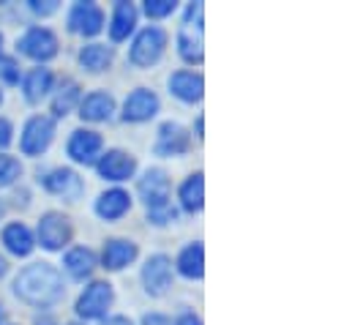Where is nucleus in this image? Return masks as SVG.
<instances>
[{"instance_id": "21", "label": "nucleus", "mask_w": 352, "mask_h": 325, "mask_svg": "<svg viewBox=\"0 0 352 325\" xmlns=\"http://www.w3.org/2000/svg\"><path fill=\"white\" fill-rule=\"evenodd\" d=\"M137 25V11L131 3H118L115 6V14H112V25H109V36L115 41H123Z\"/></svg>"}, {"instance_id": "30", "label": "nucleus", "mask_w": 352, "mask_h": 325, "mask_svg": "<svg viewBox=\"0 0 352 325\" xmlns=\"http://www.w3.org/2000/svg\"><path fill=\"white\" fill-rule=\"evenodd\" d=\"M0 80L11 82V85L19 80V69H16V63L11 58H3L0 61Z\"/></svg>"}, {"instance_id": "8", "label": "nucleus", "mask_w": 352, "mask_h": 325, "mask_svg": "<svg viewBox=\"0 0 352 325\" xmlns=\"http://www.w3.org/2000/svg\"><path fill=\"white\" fill-rule=\"evenodd\" d=\"M52 137H55V123L50 120V118H33V120H28V126H25V134H22V151L28 154V156H36V154H41V151H47V145L52 143Z\"/></svg>"}, {"instance_id": "31", "label": "nucleus", "mask_w": 352, "mask_h": 325, "mask_svg": "<svg viewBox=\"0 0 352 325\" xmlns=\"http://www.w3.org/2000/svg\"><path fill=\"white\" fill-rule=\"evenodd\" d=\"M30 8L36 11V14H55L58 11V3L55 0H30Z\"/></svg>"}, {"instance_id": "37", "label": "nucleus", "mask_w": 352, "mask_h": 325, "mask_svg": "<svg viewBox=\"0 0 352 325\" xmlns=\"http://www.w3.org/2000/svg\"><path fill=\"white\" fill-rule=\"evenodd\" d=\"M3 273H6V260L0 257V276H3Z\"/></svg>"}, {"instance_id": "4", "label": "nucleus", "mask_w": 352, "mask_h": 325, "mask_svg": "<svg viewBox=\"0 0 352 325\" xmlns=\"http://www.w3.org/2000/svg\"><path fill=\"white\" fill-rule=\"evenodd\" d=\"M164 44H167V33L162 28H145L131 47V63L134 66H153L162 58Z\"/></svg>"}, {"instance_id": "10", "label": "nucleus", "mask_w": 352, "mask_h": 325, "mask_svg": "<svg viewBox=\"0 0 352 325\" xmlns=\"http://www.w3.org/2000/svg\"><path fill=\"white\" fill-rule=\"evenodd\" d=\"M104 25V14L96 3H77L69 14V28L82 36H96Z\"/></svg>"}, {"instance_id": "34", "label": "nucleus", "mask_w": 352, "mask_h": 325, "mask_svg": "<svg viewBox=\"0 0 352 325\" xmlns=\"http://www.w3.org/2000/svg\"><path fill=\"white\" fill-rule=\"evenodd\" d=\"M177 325H202V323H199L194 315H183V317L177 320Z\"/></svg>"}, {"instance_id": "33", "label": "nucleus", "mask_w": 352, "mask_h": 325, "mask_svg": "<svg viewBox=\"0 0 352 325\" xmlns=\"http://www.w3.org/2000/svg\"><path fill=\"white\" fill-rule=\"evenodd\" d=\"M142 325H170V320L162 317V315H148V317L142 320Z\"/></svg>"}, {"instance_id": "29", "label": "nucleus", "mask_w": 352, "mask_h": 325, "mask_svg": "<svg viewBox=\"0 0 352 325\" xmlns=\"http://www.w3.org/2000/svg\"><path fill=\"white\" fill-rule=\"evenodd\" d=\"M145 11H148V17H167L175 11V0H148Z\"/></svg>"}, {"instance_id": "26", "label": "nucleus", "mask_w": 352, "mask_h": 325, "mask_svg": "<svg viewBox=\"0 0 352 325\" xmlns=\"http://www.w3.org/2000/svg\"><path fill=\"white\" fill-rule=\"evenodd\" d=\"M80 61L82 66L90 69V72H104L109 63H112V50L104 47V44H90L80 52Z\"/></svg>"}, {"instance_id": "20", "label": "nucleus", "mask_w": 352, "mask_h": 325, "mask_svg": "<svg viewBox=\"0 0 352 325\" xmlns=\"http://www.w3.org/2000/svg\"><path fill=\"white\" fill-rule=\"evenodd\" d=\"M134 257H137V246L131 241H109L104 246V268H109V271H120Z\"/></svg>"}, {"instance_id": "13", "label": "nucleus", "mask_w": 352, "mask_h": 325, "mask_svg": "<svg viewBox=\"0 0 352 325\" xmlns=\"http://www.w3.org/2000/svg\"><path fill=\"white\" fill-rule=\"evenodd\" d=\"M188 151V134L183 126L177 123H164L159 129V143H156V154L162 156H180Z\"/></svg>"}, {"instance_id": "22", "label": "nucleus", "mask_w": 352, "mask_h": 325, "mask_svg": "<svg viewBox=\"0 0 352 325\" xmlns=\"http://www.w3.org/2000/svg\"><path fill=\"white\" fill-rule=\"evenodd\" d=\"M177 268L188 279H202V273H205V251H202V244H191L188 249H183V254L177 260Z\"/></svg>"}, {"instance_id": "14", "label": "nucleus", "mask_w": 352, "mask_h": 325, "mask_svg": "<svg viewBox=\"0 0 352 325\" xmlns=\"http://www.w3.org/2000/svg\"><path fill=\"white\" fill-rule=\"evenodd\" d=\"M134 167H137V162H134L129 154H123V151H109V154L98 162V172H101V178H107V180H129V178L134 175Z\"/></svg>"}, {"instance_id": "23", "label": "nucleus", "mask_w": 352, "mask_h": 325, "mask_svg": "<svg viewBox=\"0 0 352 325\" xmlns=\"http://www.w3.org/2000/svg\"><path fill=\"white\" fill-rule=\"evenodd\" d=\"M93 268H96V257H93V251L85 249V246L72 249V251L66 254V271H69L74 279H85V276H90Z\"/></svg>"}, {"instance_id": "17", "label": "nucleus", "mask_w": 352, "mask_h": 325, "mask_svg": "<svg viewBox=\"0 0 352 325\" xmlns=\"http://www.w3.org/2000/svg\"><path fill=\"white\" fill-rule=\"evenodd\" d=\"M129 205H131L129 194H126V191H120V189H112V191H107V194H101V197H98L96 211H98V216H101V219H120V216L129 211Z\"/></svg>"}, {"instance_id": "16", "label": "nucleus", "mask_w": 352, "mask_h": 325, "mask_svg": "<svg viewBox=\"0 0 352 325\" xmlns=\"http://www.w3.org/2000/svg\"><path fill=\"white\" fill-rule=\"evenodd\" d=\"M170 87H173V93H175L177 98H183V101H199L202 90H205V82L194 72H177L170 80Z\"/></svg>"}, {"instance_id": "32", "label": "nucleus", "mask_w": 352, "mask_h": 325, "mask_svg": "<svg viewBox=\"0 0 352 325\" xmlns=\"http://www.w3.org/2000/svg\"><path fill=\"white\" fill-rule=\"evenodd\" d=\"M11 143V123L0 118V148H6Z\"/></svg>"}, {"instance_id": "19", "label": "nucleus", "mask_w": 352, "mask_h": 325, "mask_svg": "<svg viewBox=\"0 0 352 325\" xmlns=\"http://www.w3.org/2000/svg\"><path fill=\"white\" fill-rule=\"evenodd\" d=\"M3 244H6V249H8L11 254L28 257V254L33 251V235H30V230H28L25 224H8V227L3 230Z\"/></svg>"}, {"instance_id": "42", "label": "nucleus", "mask_w": 352, "mask_h": 325, "mask_svg": "<svg viewBox=\"0 0 352 325\" xmlns=\"http://www.w3.org/2000/svg\"><path fill=\"white\" fill-rule=\"evenodd\" d=\"M0 98H3V96H0Z\"/></svg>"}, {"instance_id": "28", "label": "nucleus", "mask_w": 352, "mask_h": 325, "mask_svg": "<svg viewBox=\"0 0 352 325\" xmlns=\"http://www.w3.org/2000/svg\"><path fill=\"white\" fill-rule=\"evenodd\" d=\"M19 172H22V167H19L16 159H11V156H0V186L14 183V180L19 178Z\"/></svg>"}, {"instance_id": "40", "label": "nucleus", "mask_w": 352, "mask_h": 325, "mask_svg": "<svg viewBox=\"0 0 352 325\" xmlns=\"http://www.w3.org/2000/svg\"><path fill=\"white\" fill-rule=\"evenodd\" d=\"M0 320H3V312H0Z\"/></svg>"}, {"instance_id": "39", "label": "nucleus", "mask_w": 352, "mask_h": 325, "mask_svg": "<svg viewBox=\"0 0 352 325\" xmlns=\"http://www.w3.org/2000/svg\"><path fill=\"white\" fill-rule=\"evenodd\" d=\"M0 47H3V36H0Z\"/></svg>"}, {"instance_id": "1", "label": "nucleus", "mask_w": 352, "mask_h": 325, "mask_svg": "<svg viewBox=\"0 0 352 325\" xmlns=\"http://www.w3.org/2000/svg\"><path fill=\"white\" fill-rule=\"evenodd\" d=\"M14 290L22 301H28L33 306H52L63 298V279L52 265L36 262V265H28L16 276Z\"/></svg>"}, {"instance_id": "35", "label": "nucleus", "mask_w": 352, "mask_h": 325, "mask_svg": "<svg viewBox=\"0 0 352 325\" xmlns=\"http://www.w3.org/2000/svg\"><path fill=\"white\" fill-rule=\"evenodd\" d=\"M107 325H131L126 317H112V320H107Z\"/></svg>"}, {"instance_id": "24", "label": "nucleus", "mask_w": 352, "mask_h": 325, "mask_svg": "<svg viewBox=\"0 0 352 325\" xmlns=\"http://www.w3.org/2000/svg\"><path fill=\"white\" fill-rule=\"evenodd\" d=\"M202 200H205V180H202V172H197L180 186V202L186 211H199Z\"/></svg>"}, {"instance_id": "11", "label": "nucleus", "mask_w": 352, "mask_h": 325, "mask_svg": "<svg viewBox=\"0 0 352 325\" xmlns=\"http://www.w3.org/2000/svg\"><path fill=\"white\" fill-rule=\"evenodd\" d=\"M159 109V98L153 90H134L129 98H126V107H123V118L126 120H151Z\"/></svg>"}, {"instance_id": "3", "label": "nucleus", "mask_w": 352, "mask_h": 325, "mask_svg": "<svg viewBox=\"0 0 352 325\" xmlns=\"http://www.w3.org/2000/svg\"><path fill=\"white\" fill-rule=\"evenodd\" d=\"M140 194L145 200V205L151 208V213H159V211H167L173 208L170 205V178L167 172L162 169H148L140 180Z\"/></svg>"}, {"instance_id": "6", "label": "nucleus", "mask_w": 352, "mask_h": 325, "mask_svg": "<svg viewBox=\"0 0 352 325\" xmlns=\"http://www.w3.org/2000/svg\"><path fill=\"white\" fill-rule=\"evenodd\" d=\"M69 238H72V224H69V219L63 213L41 216V222H38V241H41L44 249L58 251V249H63V246L69 244Z\"/></svg>"}, {"instance_id": "5", "label": "nucleus", "mask_w": 352, "mask_h": 325, "mask_svg": "<svg viewBox=\"0 0 352 325\" xmlns=\"http://www.w3.org/2000/svg\"><path fill=\"white\" fill-rule=\"evenodd\" d=\"M19 52L33 58V61H50L58 55V39L47 30V28H30L22 39H19Z\"/></svg>"}, {"instance_id": "12", "label": "nucleus", "mask_w": 352, "mask_h": 325, "mask_svg": "<svg viewBox=\"0 0 352 325\" xmlns=\"http://www.w3.org/2000/svg\"><path fill=\"white\" fill-rule=\"evenodd\" d=\"M44 186L52 194H60L63 200H80V194H82V180L72 169H55V172H50L44 178Z\"/></svg>"}, {"instance_id": "9", "label": "nucleus", "mask_w": 352, "mask_h": 325, "mask_svg": "<svg viewBox=\"0 0 352 325\" xmlns=\"http://www.w3.org/2000/svg\"><path fill=\"white\" fill-rule=\"evenodd\" d=\"M142 282H145V290H148L151 295L167 293V287H170V282H173V265H170V260H167L164 254L151 257L148 265H145V271H142Z\"/></svg>"}, {"instance_id": "38", "label": "nucleus", "mask_w": 352, "mask_h": 325, "mask_svg": "<svg viewBox=\"0 0 352 325\" xmlns=\"http://www.w3.org/2000/svg\"><path fill=\"white\" fill-rule=\"evenodd\" d=\"M0 216H3V202H0Z\"/></svg>"}, {"instance_id": "2", "label": "nucleus", "mask_w": 352, "mask_h": 325, "mask_svg": "<svg viewBox=\"0 0 352 325\" xmlns=\"http://www.w3.org/2000/svg\"><path fill=\"white\" fill-rule=\"evenodd\" d=\"M202 11H205L202 3H194V6L188 8L186 22H183V30H180V39H177L180 55H183V61H188V63H199L202 55H205V52H202Z\"/></svg>"}, {"instance_id": "41", "label": "nucleus", "mask_w": 352, "mask_h": 325, "mask_svg": "<svg viewBox=\"0 0 352 325\" xmlns=\"http://www.w3.org/2000/svg\"><path fill=\"white\" fill-rule=\"evenodd\" d=\"M72 325H80V323H72Z\"/></svg>"}, {"instance_id": "7", "label": "nucleus", "mask_w": 352, "mask_h": 325, "mask_svg": "<svg viewBox=\"0 0 352 325\" xmlns=\"http://www.w3.org/2000/svg\"><path fill=\"white\" fill-rule=\"evenodd\" d=\"M109 304H112V287L107 282H93L88 290L82 293V298L77 304V312L85 320H98V317L107 315Z\"/></svg>"}, {"instance_id": "18", "label": "nucleus", "mask_w": 352, "mask_h": 325, "mask_svg": "<svg viewBox=\"0 0 352 325\" xmlns=\"http://www.w3.org/2000/svg\"><path fill=\"white\" fill-rule=\"evenodd\" d=\"M115 109V101L109 93H90L88 98L80 104L82 120H107Z\"/></svg>"}, {"instance_id": "15", "label": "nucleus", "mask_w": 352, "mask_h": 325, "mask_svg": "<svg viewBox=\"0 0 352 325\" xmlns=\"http://www.w3.org/2000/svg\"><path fill=\"white\" fill-rule=\"evenodd\" d=\"M101 151V137L96 132H74L69 140V156L80 164H93Z\"/></svg>"}, {"instance_id": "27", "label": "nucleus", "mask_w": 352, "mask_h": 325, "mask_svg": "<svg viewBox=\"0 0 352 325\" xmlns=\"http://www.w3.org/2000/svg\"><path fill=\"white\" fill-rule=\"evenodd\" d=\"M77 101H80V85L77 82H63V87L58 90V96L52 101V112L58 118H63V115H69L74 109Z\"/></svg>"}, {"instance_id": "25", "label": "nucleus", "mask_w": 352, "mask_h": 325, "mask_svg": "<svg viewBox=\"0 0 352 325\" xmlns=\"http://www.w3.org/2000/svg\"><path fill=\"white\" fill-rule=\"evenodd\" d=\"M50 85H52L50 69H33L28 74V80H25V96H28V101H41L47 96Z\"/></svg>"}, {"instance_id": "36", "label": "nucleus", "mask_w": 352, "mask_h": 325, "mask_svg": "<svg viewBox=\"0 0 352 325\" xmlns=\"http://www.w3.org/2000/svg\"><path fill=\"white\" fill-rule=\"evenodd\" d=\"M36 325H55V323H52L50 317H44V320H38V323H36Z\"/></svg>"}]
</instances>
